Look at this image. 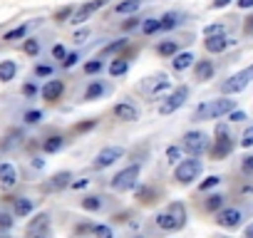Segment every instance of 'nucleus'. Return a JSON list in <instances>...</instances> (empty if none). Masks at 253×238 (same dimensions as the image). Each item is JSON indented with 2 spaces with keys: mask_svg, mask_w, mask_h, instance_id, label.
Returning <instances> with one entry per match:
<instances>
[{
  "mask_svg": "<svg viewBox=\"0 0 253 238\" xmlns=\"http://www.w3.org/2000/svg\"><path fill=\"white\" fill-rule=\"evenodd\" d=\"M104 70V62L102 60H89L84 62V75H99Z\"/></svg>",
  "mask_w": 253,
  "mask_h": 238,
  "instance_id": "obj_33",
  "label": "nucleus"
},
{
  "mask_svg": "<svg viewBox=\"0 0 253 238\" xmlns=\"http://www.w3.org/2000/svg\"><path fill=\"white\" fill-rule=\"evenodd\" d=\"M171 84H169V79H167V75H157V77H152V84L147 87L149 89V94L152 97H159L162 92H167Z\"/></svg>",
  "mask_w": 253,
  "mask_h": 238,
  "instance_id": "obj_20",
  "label": "nucleus"
},
{
  "mask_svg": "<svg viewBox=\"0 0 253 238\" xmlns=\"http://www.w3.org/2000/svg\"><path fill=\"white\" fill-rule=\"evenodd\" d=\"M184 223H186V208L181 201L169 203V208L157 216V226L162 231H179V228H184Z\"/></svg>",
  "mask_w": 253,
  "mask_h": 238,
  "instance_id": "obj_2",
  "label": "nucleus"
},
{
  "mask_svg": "<svg viewBox=\"0 0 253 238\" xmlns=\"http://www.w3.org/2000/svg\"><path fill=\"white\" fill-rule=\"evenodd\" d=\"M191 65H194V55H191V52H176L174 60H171L174 72H184V70L191 67Z\"/></svg>",
  "mask_w": 253,
  "mask_h": 238,
  "instance_id": "obj_19",
  "label": "nucleus"
},
{
  "mask_svg": "<svg viewBox=\"0 0 253 238\" xmlns=\"http://www.w3.org/2000/svg\"><path fill=\"white\" fill-rule=\"evenodd\" d=\"M162 30V23L157 20V18H147L144 23H142V33L144 35H154V33H159Z\"/></svg>",
  "mask_w": 253,
  "mask_h": 238,
  "instance_id": "obj_27",
  "label": "nucleus"
},
{
  "mask_svg": "<svg viewBox=\"0 0 253 238\" xmlns=\"http://www.w3.org/2000/svg\"><path fill=\"white\" fill-rule=\"evenodd\" d=\"M186 99H189V87L181 84V87H176V89H174V92L159 104V114H174L179 107L186 104Z\"/></svg>",
  "mask_w": 253,
  "mask_h": 238,
  "instance_id": "obj_6",
  "label": "nucleus"
},
{
  "mask_svg": "<svg viewBox=\"0 0 253 238\" xmlns=\"http://www.w3.org/2000/svg\"><path fill=\"white\" fill-rule=\"evenodd\" d=\"M40 119H42V112H40V109H30V112H25V122H28V124H38Z\"/></svg>",
  "mask_w": 253,
  "mask_h": 238,
  "instance_id": "obj_37",
  "label": "nucleus"
},
{
  "mask_svg": "<svg viewBox=\"0 0 253 238\" xmlns=\"http://www.w3.org/2000/svg\"><path fill=\"white\" fill-rule=\"evenodd\" d=\"M251 79H253V65L246 67V70H241V72H236V75H231V77L221 84V92H223V94H238V92H243V89L248 87Z\"/></svg>",
  "mask_w": 253,
  "mask_h": 238,
  "instance_id": "obj_5",
  "label": "nucleus"
},
{
  "mask_svg": "<svg viewBox=\"0 0 253 238\" xmlns=\"http://www.w3.org/2000/svg\"><path fill=\"white\" fill-rule=\"evenodd\" d=\"M204 206H206V211H218V208L223 206V196H221V194H213V196H209V198L204 201Z\"/></svg>",
  "mask_w": 253,
  "mask_h": 238,
  "instance_id": "obj_31",
  "label": "nucleus"
},
{
  "mask_svg": "<svg viewBox=\"0 0 253 238\" xmlns=\"http://www.w3.org/2000/svg\"><path fill=\"white\" fill-rule=\"evenodd\" d=\"M87 184H89V179H80V181H72L70 186H72V189H84Z\"/></svg>",
  "mask_w": 253,
  "mask_h": 238,
  "instance_id": "obj_54",
  "label": "nucleus"
},
{
  "mask_svg": "<svg viewBox=\"0 0 253 238\" xmlns=\"http://www.w3.org/2000/svg\"><path fill=\"white\" fill-rule=\"evenodd\" d=\"M126 72H129V62H126L124 57H117V60L109 62V75H112V77H122V75H126Z\"/></svg>",
  "mask_w": 253,
  "mask_h": 238,
  "instance_id": "obj_22",
  "label": "nucleus"
},
{
  "mask_svg": "<svg viewBox=\"0 0 253 238\" xmlns=\"http://www.w3.org/2000/svg\"><path fill=\"white\" fill-rule=\"evenodd\" d=\"M204 35H206V38H211V35H223V25H221V23L206 25V28H204Z\"/></svg>",
  "mask_w": 253,
  "mask_h": 238,
  "instance_id": "obj_40",
  "label": "nucleus"
},
{
  "mask_svg": "<svg viewBox=\"0 0 253 238\" xmlns=\"http://www.w3.org/2000/svg\"><path fill=\"white\" fill-rule=\"evenodd\" d=\"M228 3H231V0H213V3H211V8H213V10H218V8H226Z\"/></svg>",
  "mask_w": 253,
  "mask_h": 238,
  "instance_id": "obj_53",
  "label": "nucleus"
},
{
  "mask_svg": "<svg viewBox=\"0 0 253 238\" xmlns=\"http://www.w3.org/2000/svg\"><path fill=\"white\" fill-rule=\"evenodd\" d=\"M213 62L211 60H199L196 65H194V77L199 79V82H209L211 77H213Z\"/></svg>",
  "mask_w": 253,
  "mask_h": 238,
  "instance_id": "obj_15",
  "label": "nucleus"
},
{
  "mask_svg": "<svg viewBox=\"0 0 253 238\" xmlns=\"http://www.w3.org/2000/svg\"><path fill=\"white\" fill-rule=\"evenodd\" d=\"M25 35H28V25H20V28L10 30V33L5 35V40H8V42H13V40H20V38H25Z\"/></svg>",
  "mask_w": 253,
  "mask_h": 238,
  "instance_id": "obj_34",
  "label": "nucleus"
},
{
  "mask_svg": "<svg viewBox=\"0 0 253 238\" xmlns=\"http://www.w3.org/2000/svg\"><path fill=\"white\" fill-rule=\"evenodd\" d=\"M87 38H89V30H87V28H82V30H77V33L72 35V40H75L77 45H82V42H87Z\"/></svg>",
  "mask_w": 253,
  "mask_h": 238,
  "instance_id": "obj_41",
  "label": "nucleus"
},
{
  "mask_svg": "<svg viewBox=\"0 0 253 238\" xmlns=\"http://www.w3.org/2000/svg\"><path fill=\"white\" fill-rule=\"evenodd\" d=\"M13 226V218L8 213H0V228H10Z\"/></svg>",
  "mask_w": 253,
  "mask_h": 238,
  "instance_id": "obj_50",
  "label": "nucleus"
},
{
  "mask_svg": "<svg viewBox=\"0 0 253 238\" xmlns=\"http://www.w3.org/2000/svg\"><path fill=\"white\" fill-rule=\"evenodd\" d=\"M102 94H104V84H102V82H92V84L87 87V92H84V99L92 102V99H99Z\"/></svg>",
  "mask_w": 253,
  "mask_h": 238,
  "instance_id": "obj_25",
  "label": "nucleus"
},
{
  "mask_svg": "<svg viewBox=\"0 0 253 238\" xmlns=\"http://www.w3.org/2000/svg\"><path fill=\"white\" fill-rule=\"evenodd\" d=\"M241 221H243V213L238 208H221L216 216V223L223 228H236V226H241Z\"/></svg>",
  "mask_w": 253,
  "mask_h": 238,
  "instance_id": "obj_11",
  "label": "nucleus"
},
{
  "mask_svg": "<svg viewBox=\"0 0 253 238\" xmlns=\"http://www.w3.org/2000/svg\"><path fill=\"white\" fill-rule=\"evenodd\" d=\"M97 124V119H89V122H82V124H77L75 127V132H87V129H92Z\"/></svg>",
  "mask_w": 253,
  "mask_h": 238,
  "instance_id": "obj_48",
  "label": "nucleus"
},
{
  "mask_svg": "<svg viewBox=\"0 0 253 238\" xmlns=\"http://www.w3.org/2000/svg\"><path fill=\"white\" fill-rule=\"evenodd\" d=\"M228 119H231V122H243V119H246V112L233 109V112H228Z\"/></svg>",
  "mask_w": 253,
  "mask_h": 238,
  "instance_id": "obj_46",
  "label": "nucleus"
},
{
  "mask_svg": "<svg viewBox=\"0 0 253 238\" xmlns=\"http://www.w3.org/2000/svg\"><path fill=\"white\" fill-rule=\"evenodd\" d=\"M159 23H162V30H174L179 25V15L176 13H167L164 18H159Z\"/></svg>",
  "mask_w": 253,
  "mask_h": 238,
  "instance_id": "obj_29",
  "label": "nucleus"
},
{
  "mask_svg": "<svg viewBox=\"0 0 253 238\" xmlns=\"http://www.w3.org/2000/svg\"><path fill=\"white\" fill-rule=\"evenodd\" d=\"M241 169H243V174H253V154H251V157H243Z\"/></svg>",
  "mask_w": 253,
  "mask_h": 238,
  "instance_id": "obj_44",
  "label": "nucleus"
},
{
  "mask_svg": "<svg viewBox=\"0 0 253 238\" xmlns=\"http://www.w3.org/2000/svg\"><path fill=\"white\" fill-rule=\"evenodd\" d=\"M52 57H55V60H65V57H67L65 47H62V45H55V47H52Z\"/></svg>",
  "mask_w": 253,
  "mask_h": 238,
  "instance_id": "obj_47",
  "label": "nucleus"
},
{
  "mask_svg": "<svg viewBox=\"0 0 253 238\" xmlns=\"http://www.w3.org/2000/svg\"><path fill=\"white\" fill-rule=\"evenodd\" d=\"M72 15H75V8H72V5H65V8H60L52 18H55V23H70Z\"/></svg>",
  "mask_w": 253,
  "mask_h": 238,
  "instance_id": "obj_28",
  "label": "nucleus"
},
{
  "mask_svg": "<svg viewBox=\"0 0 253 238\" xmlns=\"http://www.w3.org/2000/svg\"><path fill=\"white\" fill-rule=\"evenodd\" d=\"M233 109H236L233 99L218 97V99H209V102L199 104L196 112H194V119H221V117H226Z\"/></svg>",
  "mask_w": 253,
  "mask_h": 238,
  "instance_id": "obj_1",
  "label": "nucleus"
},
{
  "mask_svg": "<svg viewBox=\"0 0 253 238\" xmlns=\"http://www.w3.org/2000/svg\"><path fill=\"white\" fill-rule=\"evenodd\" d=\"M62 92H65V84H62L60 79H50V82L42 87V99H45V102H57V99L62 97Z\"/></svg>",
  "mask_w": 253,
  "mask_h": 238,
  "instance_id": "obj_13",
  "label": "nucleus"
},
{
  "mask_svg": "<svg viewBox=\"0 0 253 238\" xmlns=\"http://www.w3.org/2000/svg\"><path fill=\"white\" fill-rule=\"evenodd\" d=\"M92 233H94L97 238H114L109 226H92Z\"/></svg>",
  "mask_w": 253,
  "mask_h": 238,
  "instance_id": "obj_36",
  "label": "nucleus"
},
{
  "mask_svg": "<svg viewBox=\"0 0 253 238\" xmlns=\"http://www.w3.org/2000/svg\"><path fill=\"white\" fill-rule=\"evenodd\" d=\"M231 152H233V139L228 137L226 127H218V129H216V144H213V149H211V159L221 161V159H226Z\"/></svg>",
  "mask_w": 253,
  "mask_h": 238,
  "instance_id": "obj_7",
  "label": "nucleus"
},
{
  "mask_svg": "<svg viewBox=\"0 0 253 238\" xmlns=\"http://www.w3.org/2000/svg\"><path fill=\"white\" fill-rule=\"evenodd\" d=\"M77 60H80V55H77V52H70V55L62 60V67H65V70H70V67H75V65H77Z\"/></svg>",
  "mask_w": 253,
  "mask_h": 238,
  "instance_id": "obj_42",
  "label": "nucleus"
},
{
  "mask_svg": "<svg viewBox=\"0 0 253 238\" xmlns=\"http://www.w3.org/2000/svg\"><path fill=\"white\" fill-rule=\"evenodd\" d=\"M65 147V139L62 137H50V139H45V144H42V149L47 152V154H55V152H60Z\"/></svg>",
  "mask_w": 253,
  "mask_h": 238,
  "instance_id": "obj_26",
  "label": "nucleus"
},
{
  "mask_svg": "<svg viewBox=\"0 0 253 238\" xmlns=\"http://www.w3.org/2000/svg\"><path fill=\"white\" fill-rule=\"evenodd\" d=\"M122 157H124V149H122V147H104L92 164H94V169H107V166H112L114 161H119Z\"/></svg>",
  "mask_w": 253,
  "mask_h": 238,
  "instance_id": "obj_10",
  "label": "nucleus"
},
{
  "mask_svg": "<svg viewBox=\"0 0 253 238\" xmlns=\"http://www.w3.org/2000/svg\"><path fill=\"white\" fill-rule=\"evenodd\" d=\"M35 75H38V77H50V75H52V67H50V65H38V67H35Z\"/></svg>",
  "mask_w": 253,
  "mask_h": 238,
  "instance_id": "obj_45",
  "label": "nucleus"
},
{
  "mask_svg": "<svg viewBox=\"0 0 253 238\" xmlns=\"http://www.w3.org/2000/svg\"><path fill=\"white\" fill-rule=\"evenodd\" d=\"M35 238H50V231H45V233H38Z\"/></svg>",
  "mask_w": 253,
  "mask_h": 238,
  "instance_id": "obj_57",
  "label": "nucleus"
},
{
  "mask_svg": "<svg viewBox=\"0 0 253 238\" xmlns=\"http://www.w3.org/2000/svg\"><path fill=\"white\" fill-rule=\"evenodd\" d=\"M201 169H204V164L199 161V157H191V159H184V161H179V164H176V171H174V179H176L179 184H191L194 179H199V174H201Z\"/></svg>",
  "mask_w": 253,
  "mask_h": 238,
  "instance_id": "obj_3",
  "label": "nucleus"
},
{
  "mask_svg": "<svg viewBox=\"0 0 253 238\" xmlns=\"http://www.w3.org/2000/svg\"><path fill=\"white\" fill-rule=\"evenodd\" d=\"M70 179H72V174H70V171H60V174H55V176H52V181L47 184V189H65V186H70V184H72Z\"/></svg>",
  "mask_w": 253,
  "mask_h": 238,
  "instance_id": "obj_23",
  "label": "nucleus"
},
{
  "mask_svg": "<svg viewBox=\"0 0 253 238\" xmlns=\"http://www.w3.org/2000/svg\"><path fill=\"white\" fill-rule=\"evenodd\" d=\"M82 208L84 211H99L102 208V198L99 196H87V198H82Z\"/></svg>",
  "mask_w": 253,
  "mask_h": 238,
  "instance_id": "obj_32",
  "label": "nucleus"
},
{
  "mask_svg": "<svg viewBox=\"0 0 253 238\" xmlns=\"http://www.w3.org/2000/svg\"><path fill=\"white\" fill-rule=\"evenodd\" d=\"M114 117L117 119H122V122H137L139 119V109L134 107V104H129V102H119V104H114Z\"/></svg>",
  "mask_w": 253,
  "mask_h": 238,
  "instance_id": "obj_12",
  "label": "nucleus"
},
{
  "mask_svg": "<svg viewBox=\"0 0 253 238\" xmlns=\"http://www.w3.org/2000/svg\"><path fill=\"white\" fill-rule=\"evenodd\" d=\"M107 5V0H89V3H84V5H80L77 10H75V15L70 18V23L72 25H82V23H87L99 8H104Z\"/></svg>",
  "mask_w": 253,
  "mask_h": 238,
  "instance_id": "obj_9",
  "label": "nucleus"
},
{
  "mask_svg": "<svg viewBox=\"0 0 253 238\" xmlns=\"http://www.w3.org/2000/svg\"><path fill=\"white\" fill-rule=\"evenodd\" d=\"M241 147H246V149L253 147V127H248V129L241 134Z\"/></svg>",
  "mask_w": 253,
  "mask_h": 238,
  "instance_id": "obj_39",
  "label": "nucleus"
},
{
  "mask_svg": "<svg viewBox=\"0 0 253 238\" xmlns=\"http://www.w3.org/2000/svg\"><path fill=\"white\" fill-rule=\"evenodd\" d=\"M167 159L176 164V159H181V149H179V147H169V149H167Z\"/></svg>",
  "mask_w": 253,
  "mask_h": 238,
  "instance_id": "obj_43",
  "label": "nucleus"
},
{
  "mask_svg": "<svg viewBox=\"0 0 253 238\" xmlns=\"http://www.w3.org/2000/svg\"><path fill=\"white\" fill-rule=\"evenodd\" d=\"M246 238H253V223H251V226L246 228Z\"/></svg>",
  "mask_w": 253,
  "mask_h": 238,
  "instance_id": "obj_56",
  "label": "nucleus"
},
{
  "mask_svg": "<svg viewBox=\"0 0 253 238\" xmlns=\"http://www.w3.org/2000/svg\"><path fill=\"white\" fill-rule=\"evenodd\" d=\"M23 50H25V55H38L40 52V42L38 40H25Z\"/></svg>",
  "mask_w": 253,
  "mask_h": 238,
  "instance_id": "obj_38",
  "label": "nucleus"
},
{
  "mask_svg": "<svg viewBox=\"0 0 253 238\" xmlns=\"http://www.w3.org/2000/svg\"><path fill=\"white\" fill-rule=\"evenodd\" d=\"M243 35H253V15L246 18V23H243Z\"/></svg>",
  "mask_w": 253,
  "mask_h": 238,
  "instance_id": "obj_49",
  "label": "nucleus"
},
{
  "mask_svg": "<svg viewBox=\"0 0 253 238\" xmlns=\"http://www.w3.org/2000/svg\"><path fill=\"white\" fill-rule=\"evenodd\" d=\"M23 94H25V97H33V94H38V87H35V84H25V87H23Z\"/></svg>",
  "mask_w": 253,
  "mask_h": 238,
  "instance_id": "obj_51",
  "label": "nucleus"
},
{
  "mask_svg": "<svg viewBox=\"0 0 253 238\" xmlns=\"http://www.w3.org/2000/svg\"><path fill=\"white\" fill-rule=\"evenodd\" d=\"M184 149L191 157H201L209 149V137L204 132H189V134H184Z\"/></svg>",
  "mask_w": 253,
  "mask_h": 238,
  "instance_id": "obj_8",
  "label": "nucleus"
},
{
  "mask_svg": "<svg viewBox=\"0 0 253 238\" xmlns=\"http://www.w3.org/2000/svg\"><path fill=\"white\" fill-rule=\"evenodd\" d=\"M142 8V0H122L114 5V15H134Z\"/></svg>",
  "mask_w": 253,
  "mask_h": 238,
  "instance_id": "obj_18",
  "label": "nucleus"
},
{
  "mask_svg": "<svg viewBox=\"0 0 253 238\" xmlns=\"http://www.w3.org/2000/svg\"><path fill=\"white\" fill-rule=\"evenodd\" d=\"M45 231H50V216L47 213H40L38 218H33L30 221V226H28V238H35L38 233H45Z\"/></svg>",
  "mask_w": 253,
  "mask_h": 238,
  "instance_id": "obj_14",
  "label": "nucleus"
},
{
  "mask_svg": "<svg viewBox=\"0 0 253 238\" xmlns=\"http://www.w3.org/2000/svg\"><path fill=\"white\" fill-rule=\"evenodd\" d=\"M204 47H206L209 52L218 55V52H223V50L228 47V38H226V35H211V38L204 40Z\"/></svg>",
  "mask_w": 253,
  "mask_h": 238,
  "instance_id": "obj_16",
  "label": "nucleus"
},
{
  "mask_svg": "<svg viewBox=\"0 0 253 238\" xmlns=\"http://www.w3.org/2000/svg\"><path fill=\"white\" fill-rule=\"evenodd\" d=\"M15 213H18V216L33 213V201H30V198H18V201H15Z\"/></svg>",
  "mask_w": 253,
  "mask_h": 238,
  "instance_id": "obj_30",
  "label": "nucleus"
},
{
  "mask_svg": "<svg viewBox=\"0 0 253 238\" xmlns=\"http://www.w3.org/2000/svg\"><path fill=\"white\" fill-rule=\"evenodd\" d=\"M139 174H142V166H139V164H132V166L122 169V171L112 179V184H109V186H112L114 191H129V189H134V184H137Z\"/></svg>",
  "mask_w": 253,
  "mask_h": 238,
  "instance_id": "obj_4",
  "label": "nucleus"
},
{
  "mask_svg": "<svg viewBox=\"0 0 253 238\" xmlns=\"http://www.w3.org/2000/svg\"><path fill=\"white\" fill-rule=\"evenodd\" d=\"M236 5L243 8V10H251L253 8V0H236Z\"/></svg>",
  "mask_w": 253,
  "mask_h": 238,
  "instance_id": "obj_52",
  "label": "nucleus"
},
{
  "mask_svg": "<svg viewBox=\"0 0 253 238\" xmlns=\"http://www.w3.org/2000/svg\"><path fill=\"white\" fill-rule=\"evenodd\" d=\"M218 176H206L201 184H199V191H209V189H213V186H218Z\"/></svg>",
  "mask_w": 253,
  "mask_h": 238,
  "instance_id": "obj_35",
  "label": "nucleus"
},
{
  "mask_svg": "<svg viewBox=\"0 0 253 238\" xmlns=\"http://www.w3.org/2000/svg\"><path fill=\"white\" fill-rule=\"evenodd\" d=\"M157 52H159L162 57H174V55L179 52V45H176V40H164V42L157 47Z\"/></svg>",
  "mask_w": 253,
  "mask_h": 238,
  "instance_id": "obj_24",
  "label": "nucleus"
},
{
  "mask_svg": "<svg viewBox=\"0 0 253 238\" xmlns=\"http://www.w3.org/2000/svg\"><path fill=\"white\" fill-rule=\"evenodd\" d=\"M18 75V65L13 60H3L0 62V82H10Z\"/></svg>",
  "mask_w": 253,
  "mask_h": 238,
  "instance_id": "obj_21",
  "label": "nucleus"
},
{
  "mask_svg": "<svg viewBox=\"0 0 253 238\" xmlns=\"http://www.w3.org/2000/svg\"><path fill=\"white\" fill-rule=\"evenodd\" d=\"M15 181H18V169L10 161H3V164H0V184L13 186Z\"/></svg>",
  "mask_w": 253,
  "mask_h": 238,
  "instance_id": "obj_17",
  "label": "nucleus"
},
{
  "mask_svg": "<svg viewBox=\"0 0 253 238\" xmlns=\"http://www.w3.org/2000/svg\"><path fill=\"white\" fill-rule=\"evenodd\" d=\"M137 25H139V20H137V18H132V20H126L122 28H124V30H132V28H137Z\"/></svg>",
  "mask_w": 253,
  "mask_h": 238,
  "instance_id": "obj_55",
  "label": "nucleus"
}]
</instances>
